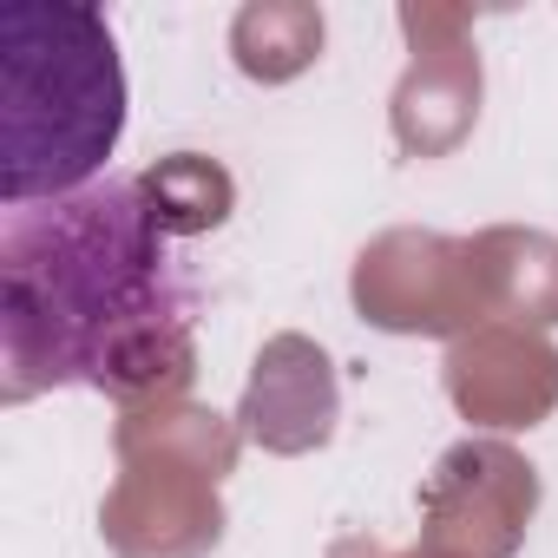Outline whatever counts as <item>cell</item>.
Returning <instances> with one entry per match:
<instances>
[{
    "label": "cell",
    "instance_id": "obj_1",
    "mask_svg": "<svg viewBox=\"0 0 558 558\" xmlns=\"http://www.w3.org/2000/svg\"><path fill=\"white\" fill-rule=\"evenodd\" d=\"M197 269L158 178H99L0 217V362L8 401L93 388L138 401L191 375Z\"/></svg>",
    "mask_w": 558,
    "mask_h": 558
},
{
    "label": "cell",
    "instance_id": "obj_2",
    "mask_svg": "<svg viewBox=\"0 0 558 558\" xmlns=\"http://www.w3.org/2000/svg\"><path fill=\"white\" fill-rule=\"evenodd\" d=\"M125 138V60L99 8H0V204H47L106 178Z\"/></svg>",
    "mask_w": 558,
    "mask_h": 558
}]
</instances>
